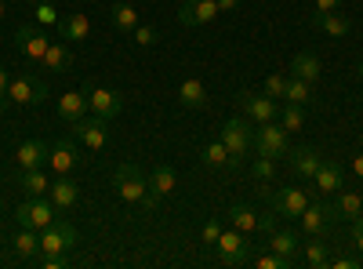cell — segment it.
I'll list each match as a JSON object with an SVG mask.
<instances>
[{"instance_id":"obj_24","label":"cell","mask_w":363,"mask_h":269,"mask_svg":"<svg viewBox=\"0 0 363 269\" xmlns=\"http://www.w3.org/2000/svg\"><path fill=\"white\" fill-rule=\"evenodd\" d=\"M48 197H51V204L58 207V212H69V207L80 200V186L73 182L69 175H58L51 182V190H48Z\"/></svg>"},{"instance_id":"obj_40","label":"cell","mask_w":363,"mask_h":269,"mask_svg":"<svg viewBox=\"0 0 363 269\" xmlns=\"http://www.w3.org/2000/svg\"><path fill=\"white\" fill-rule=\"evenodd\" d=\"M131 37H135V44H138V48H153V44L160 40V37H157V29H153V26H142V22L131 29Z\"/></svg>"},{"instance_id":"obj_44","label":"cell","mask_w":363,"mask_h":269,"mask_svg":"<svg viewBox=\"0 0 363 269\" xmlns=\"http://www.w3.org/2000/svg\"><path fill=\"white\" fill-rule=\"evenodd\" d=\"M37 262H40L44 269H62V265H66V255H37Z\"/></svg>"},{"instance_id":"obj_34","label":"cell","mask_w":363,"mask_h":269,"mask_svg":"<svg viewBox=\"0 0 363 269\" xmlns=\"http://www.w3.org/2000/svg\"><path fill=\"white\" fill-rule=\"evenodd\" d=\"M11 248H15V255H22V258H37V255H40V233L18 226V233L11 236Z\"/></svg>"},{"instance_id":"obj_4","label":"cell","mask_w":363,"mask_h":269,"mask_svg":"<svg viewBox=\"0 0 363 269\" xmlns=\"http://www.w3.org/2000/svg\"><path fill=\"white\" fill-rule=\"evenodd\" d=\"M255 149L262 157H287L291 149V131L280 121H269V124H255Z\"/></svg>"},{"instance_id":"obj_16","label":"cell","mask_w":363,"mask_h":269,"mask_svg":"<svg viewBox=\"0 0 363 269\" xmlns=\"http://www.w3.org/2000/svg\"><path fill=\"white\" fill-rule=\"evenodd\" d=\"M320 149L316 146H298V149H287V164H291V171L298 175V178H306V182H313V175H316V168H320Z\"/></svg>"},{"instance_id":"obj_46","label":"cell","mask_w":363,"mask_h":269,"mask_svg":"<svg viewBox=\"0 0 363 269\" xmlns=\"http://www.w3.org/2000/svg\"><path fill=\"white\" fill-rule=\"evenodd\" d=\"M356 265V255H338V258H330V269H352Z\"/></svg>"},{"instance_id":"obj_10","label":"cell","mask_w":363,"mask_h":269,"mask_svg":"<svg viewBox=\"0 0 363 269\" xmlns=\"http://www.w3.org/2000/svg\"><path fill=\"white\" fill-rule=\"evenodd\" d=\"M309 200L313 197L298 186H284L277 193H269V204H272V212H277V219H291V222H298V215L309 207Z\"/></svg>"},{"instance_id":"obj_8","label":"cell","mask_w":363,"mask_h":269,"mask_svg":"<svg viewBox=\"0 0 363 269\" xmlns=\"http://www.w3.org/2000/svg\"><path fill=\"white\" fill-rule=\"evenodd\" d=\"M77 244V226L69 219H55L48 229H40V255H66Z\"/></svg>"},{"instance_id":"obj_36","label":"cell","mask_w":363,"mask_h":269,"mask_svg":"<svg viewBox=\"0 0 363 269\" xmlns=\"http://www.w3.org/2000/svg\"><path fill=\"white\" fill-rule=\"evenodd\" d=\"M229 222H233V229H240V233H255L258 229V212L255 207H247V204H233L229 207Z\"/></svg>"},{"instance_id":"obj_18","label":"cell","mask_w":363,"mask_h":269,"mask_svg":"<svg viewBox=\"0 0 363 269\" xmlns=\"http://www.w3.org/2000/svg\"><path fill=\"white\" fill-rule=\"evenodd\" d=\"M215 15H218V0H182L178 8L182 26H207Z\"/></svg>"},{"instance_id":"obj_9","label":"cell","mask_w":363,"mask_h":269,"mask_svg":"<svg viewBox=\"0 0 363 269\" xmlns=\"http://www.w3.org/2000/svg\"><path fill=\"white\" fill-rule=\"evenodd\" d=\"M69 135L99 153V149L109 146V121H102V116H80V121L69 124Z\"/></svg>"},{"instance_id":"obj_19","label":"cell","mask_w":363,"mask_h":269,"mask_svg":"<svg viewBox=\"0 0 363 269\" xmlns=\"http://www.w3.org/2000/svg\"><path fill=\"white\" fill-rule=\"evenodd\" d=\"M327 212H330V219L335 222H352L356 215H363V193H356V190H338L335 193V204H327Z\"/></svg>"},{"instance_id":"obj_29","label":"cell","mask_w":363,"mask_h":269,"mask_svg":"<svg viewBox=\"0 0 363 269\" xmlns=\"http://www.w3.org/2000/svg\"><path fill=\"white\" fill-rule=\"evenodd\" d=\"M58 116H62L66 124L87 116V95H84V87H80V92H66L62 99H58Z\"/></svg>"},{"instance_id":"obj_11","label":"cell","mask_w":363,"mask_h":269,"mask_svg":"<svg viewBox=\"0 0 363 269\" xmlns=\"http://www.w3.org/2000/svg\"><path fill=\"white\" fill-rule=\"evenodd\" d=\"M8 99L15 106H40L48 99V84L37 80L33 73H15L11 77V87H8Z\"/></svg>"},{"instance_id":"obj_41","label":"cell","mask_w":363,"mask_h":269,"mask_svg":"<svg viewBox=\"0 0 363 269\" xmlns=\"http://www.w3.org/2000/svg\"><path fill=\"white\" fill-rule=\"evenodd\" d=\"M222 229H225V226H222L218 219H211V222H203V229H200V241H203V244H211V248H215V244H218V236H222Z\"/></svg>"},{"instance_id":"obj_32","label":"cell","mask_w":363,"mask_h":269,"mask_svg":"<svg viewBox=\"0 0 363 269\" xmlns=\"http://www.w3.org/2000/svg\"><path fill=\"white\" fill-rule=\"evenodd\" d=\"M109 26L120 29V33H131V29L138 26V8L128 4V0H120V4L109 8Z\"/></svg>"},{"instance_id":"obj_14","label":"cell","mask_w":363,"mask_h":269,"mask_svg":"<svg viewBox=\"0 0 363 269\" xmlns=\"http://www.w3.org/2000/svg\"><path fill=\"white\" fill-rule=\"evenodd\" d=\"M48 164L55 168V175H73L80 168V153H77V138H58L51 146Z\"/></svg>"},{"instance_id":"obj_53","label":"cell","mask_w":363,"mask_h":269,"mask_svg":"<svg viewBox=\"0 0 363 269\" xmlns=\"http://www.w3.org/2000/svg\"><path fill=\"white\" fill-rule=\"evenodd\" d=\"M356 77H359V80H363V62H359V66H356Z\"/></svg>"},{"instance_id":"obj_49","label":"cell","mask_w":363,"mask_h":269,"mask_svg":"<svg viewBox=\"0 0 363 269\" xmlns=\"http://www.w3.org/2000/svg\"><path fill=\"white\" fill-rule=\"evenodd\" d=\"M240 0H218V11H236Z\"/></svg>"},{"instance_id":"obj_35","label":"cell","mask_w":363,"mask_h":269,"mask_svg":"<svg viewBox=\"0 0 363 269\" xmlns=\"http://www.w3.org/2000/svg\"><path fill=\"white\" fill-rule=\"evenodd\" d=\"M174 186H178L174 168H171V164H157V168H153V178H149V190H153L157 197H171Z\"/></svg>"},{"instance_id":"obj_28","label":"cell","mask_w":363,"mask_h":269,"mask_svg":"<svg viewBox=\"0 0 363 269\" xmlns=\"http://www.w3.org/2000/svg\"><path fill=\"white\" fill-rule=\"evenodd\" d=\"M284 102H294V106H309V102H316V84H309V80H301V77H291V73H287Z\"/></svg>"},{"instance_id":"obj_30","label":"cell","mask_w":363,"mask_h":269,"mask_svg":"<svg viewBox=\"0 0 363 269\" xmlns=\"http://www.w3.org/2000/svg\"><path fill=\"white\" fill-rule=\"evenodd\" d=\"M301 262L309 269H327L330 265V251L323 244V236H306V244H301Z\"/></svg>"},{"instance_id":"obj_3","label":"cell","mask_w":363,"mask_h":269,"mask_svg":"<svg viewBox=\"0 0 363 269\" xmlns=\"http://www.w3.org/2000/svg\"><path fill=\"white\" fill-rule=\"evenodd\" d=\"M215 262L218 265H247L251 262V241L240 229H222L215 244Z\"/></svg>"},{"instance_id":"obj_1","label":"cell","mask_w":363,"mask_h":269,"mask_svg":"<svg viewBox=\"0 0 363 269\" xmlns=\"http://www.w3.org/2000/svg\"><path fill=\"white\" fill-rule=\"evenodd\" d=\"M113 193L124 200V204H135L142 207L145 193H149V175L138 168V164H120L113 171Z\"/></svg>"},{"instance_id":"obj_45","label":"cell","mask_w":363,"mask_h":269,"mask_svg":"<svg viewBox=\"0 0 363 269\" xmlns=\"http://www.w3.org/2000/svg\"><path fill=\"white\" fill-rule=\"evenodd\" d=\"M352 244L363 251V215H356V219H352Z\"/></svg>"},{"instance_id":"obj_17","label":"cell","mask_w":363,"mask_h":269,"mask_svg":"<svg viewBox=\"0 0 363 269\" xmlns=\"http://www.w3.org/2000/svg\"><path fill=\"white\" fill-rule=\"evenodd\" d=\"M48 157H51V146H48V142H40V138H26V142L15 149V164H18V171L44 168V164H48Z\"/></svg>"},{"instance_id":"obj_2","label":"cell","mask_w":363,"mask_h":269,"mask_svg":"<svg viewBox=\"0 0 363 269\" xmlns=\"http://www.w3.org/2000/svg\"><path fill=\"white\" fill-rule=\"evenodd\" d=\"M58 219V207L51 204V197H26L18 207H15V222L22 229H48L51 222Z\"/></svg>"},{"instance_id":"obj_13","label":"cell","mask_w":363,"mask_h":269,"mask_svg":"<svg viewBox=\"0 0 363 269\" xmlns=\"http://www.w3.org/2000/svg\"><path fill=\"white\" fill-rule=\"evenodd\" d=\"M15 44H18V51L26 58H33V62H40V58L48 55V48H51V40H48V33H44L40 26H18Z\"/></svg>"},{"instance_id":"obj_21","label":"cell","mask_w":363,"mask_h":269,"mask_svg":"<svg viewBox=\"0 0 363 269\" xmlns=\"http://www.w3.org/2000/svg\"><path fill=\"white\" fill-rule=\"evenodd\" d=\"M55 29H58V37H62V40H73V44L91 40V22H87L84 11H69V15H62Z\"/></svg>"},{"instance_id":"obj_27","label":"cell","mask_w":363,"mask_h":269,"mask_svg":"<svg viewBox=\"0 0 363 269\" xmlns=\"http://www.w3.org/2000/svg\"><path fill=\"white\" fill-rule=\"evenodd\" d=\"M40 66H44L48 73H66V70L73 66V51L66 48V40H51L48 55L40 58Z\"/></svg>"},{"instance_id":"obj_22","label":"cell","mask_w":363,"mask_h":269,"mask_svg":"<svg viewBox=\"0 0 363 269\" xmlns=\"http://www.w3.org/2000/svg\"><path fill=\"white\" fill-rule=\"evenodd\" d=\"M313 26L320 29V33L335 37V40H342V37L352 33V22H349V15H342V11H313Z\"/></svg>"},{"instance_id":"obj_39","label":"cell","mask_w":363,"mask_h":269,"mask_svg":"<svg viewBox=\"0 0 363 269\" xmlns=\"http://www.w3.org/2000/svg\"><path fill=\"white\" fill-rule=\"evenodd\" d=\"M284 87H287V73H269L262 92H265L269 99H284Z\"/></svg>"},{"instance_id":"obj_25","label":"cell","mask_w":363,"mask_h":269,"mask_svg":"<svg viewBox=\"0 0 363 269\" xmlns=\"http://www.w3.org/2000/svg\"><path fill=\"white\" fill-rule=\"evenodd\" d=\"M291 77H301V80L316 84V80L323 77V62H320L313 51H298V55L291 58Z\"/></svg>"},{"instance_id":"obj_51","label":"cell","mask_w":363,"mask_h":269,"mask_svg":"<svg viewBox=\"0 0 363 269\" xmlns=\"http://www.w3.org/2000/svg\"><path fill=\"white\" fill-rule=\"evenodd\" d=\"M8 106H11V99H0V113H8Z\"/></svg>"},{"instance_id":"obj_37","label":"cell","mask_w":363,"mask_h":269,"mask_svg":"<svg viewBox=\"0 0 363 269\" xmlns=\"http://www.w3.org/2000/svg\"><path fill=\"white\" fill-rule=\"evenodd\" d=\"M277 121L287 128V131H298L301 124H306V106H294V102H284L280 106V116Z\"/></svg>"},{"instance_id":"obj_48","label":"cell","mask_w":363,"mask_h":269,"mask_svg":"<svg viewBox=\"0 0 363 269\" xmlns=\"http://www.w3.org/2000/svg\"><path fill=\"white\" fill-rule=\"evenodd\" d=\"M8 87H11V80H8V70L0 66V99H8Z\"/></svg>"},{"instance_id":"obj_15","label":"cell","mask_w":363,"mask_h":269,"mask_svg":"<svg viewBox=\"0 0 363 269\" xmlns=\"http://www.w3.org/2000/svg\"><path fill=\"white\" fill-rule=\"evenodd\" d=\"M200 160H203L207 168H218V171H225V175H236L240 168H244V160H240V157H233L229 149L222 146V138L207 142V146L200 149Z\"/></svg>"},{"instance_id":"obj_31","label":"cell","mask_w":363,"mask_h":269,"mask_svg":"<svg viewBox=\"0 0 363 269\" xmlns=\"http://www.w3.org/2000/svg\"><path fill=\"white\" fill-rule=\"evenodd\" d=\"M18 190L26 193V197H48V190H51V182H48V175L40 171V168H33V171H18Z\"/></svg>"},{"instance_id":"obj_5","label":"cell","mask_w":363,"mask_h":269,"mask_svg":"<svg viewBox=\"0 0 363 269\" xmlns=\"http://www.w3.org/2000/svg\"><path fill=\"white\" fill-rule=\"evenodd\" d=\"M84 95H87V109L102 116V121H116L120 113H124V95L116 92V87H99V84H84Z\"/></svg>"},{"instance_id":"obj_47","label":"cell","mask_w":363,"mask_h":269,"mask_svg":"<svg viewBox=\"0 0 363 269\" xmlns=\"http://www.w3.org/2000/svg\"><path fill=\"white\" fill-rule=\"evenodd\" d=\"M313 8H316V11H338L342 0H313Z\"/></svg>"},{"instance_id":"obj_20","label":"cell","mask_w":363,"mask_h":269,"mask_svg":"<svg viewBox=\"0 0 363 269\" xmlns=\"http://www.w3.org/2000/svg\"><path fill=\"white\" fill-rule=\"evenodd\" d=\"M313 186H316V193H338V190L345 186V171H342V164H338V160H330V157H323L320 168H316V175H313Z\"/></svg>"},{"instance_id":"obj_50","label":"cell","mask_w":363,"mask_h":269,"mask_svg":"<svg viewBox=\"0 0 363 269\" xmlns=\"http://www.w3.org/2000/svg\"><path fill=\"white\" fill-rule=\"evenodd\" d=\"M352 171H356V178H363V153L352 157Z\"/></svg>"},{"instance_id":"obj_38","label":"cell","mask_w":363,"mask_h":269,"mask_svg":"<svg viewBox=\"0 0 363 269\" xmlns=\"http://www.w3.org/2000/svg\"><path fill=\"white\" fill-rule=\"evenodd\" d=\"M255 265H258V269H294V265H291L284 255H277L272 248H265V251L255 258Z\"/></svg>"},{"instance_id":"obj_52","label":"cell","mask_w":363,"mask_h":269,"mask_svg":"<svg viewBox=\"0 0 363 269\" xmlns=\"http://www.w3.org/2000/svg\"><path fill=\"white\" fill-rule=\"evenodd\" d=\"M4 11H8V4H4V0H0V18H4Z\"/></svg>"},{"instance_id":"obj_56","label":"cell","mask_w":363,"mask_h":269,"mask_svg":"<svg viewBox=\"0 0 363 269\" xmlns=\"http://www.w3.org/2000/svg\"><path fill=\"white\" fill-rule=\"evenodd\" d=\"M0 215H4V200H0Z\"/></svg>"},{"instance_id":"obj_26","label":"cell","mask_w":363,"mask_h":269,"mask_svg":"<svg viewBox=\"0 0 363 269\" xmlns=\"http://www.w3.org/2000/svg\"><path fill=\"white\" fill-rule=\"evenodd\" d=\"M207 87H203V80H196V77H186L178 84V102L186 106V109H203L207 106Z\"/></svg>"},{"instance_id":"obj_7","label":"cell","mask_w":363,"mask_h":269,"mask_svg":"<svg viewBox=\"0 0 363 269\" xmlns=\"http://www.w3.org/2000/svg\"><path fill=\"white\" fill-rule=\"evenodd\" d=\"M236 106H240V113H244L251 124H269V121H277V116H280L277 99H269L265 92H240Z\"/></svg>"},{"instance_id":"obj_6","label":"cell","mask_w":363,"mask_h":269,"mask_svg":"<svg viewBox=\"0 0 363 269\" xmlns=\"http://www.w3.org/2000/svg\"><path fill=\"white\" fill-rule=\"evenodd\" d=\"M218 138H222V146L229 149L233 157H240V160H244V157H247V149L255 146L251 121H247V116H229V121L218 128Z\"/></svg>"},{"instance_id":"obj_55","label":"cell","mask_w":363,"mask_h":269,"mask_svg":"<svg viewBox=\"0 0 363 269\" xmlns=\"http://www.w3.org/2000/svg\"><path fill=\"white\" fill-rule=\"evenodd\" d=\"M26 4H40V0H26Z\"/></svg>"},{"instance_id":"obj_33","label":"cell","mask_w":363,"mask_h":269,"mask_svg":"<svg viewBox=\"0 0 363 269\" xmlns=\"http://www.w3.org/2000/svg\"><path fill=\"white\" fill-rule=\"evenodd\" d=\"M251 178H255V182H258V193L262 197H269V182H272V178H277V160H272V157H255L251 160Z\"/></svg>"},{"instance_id":"obj_12","label":"cell","mask_w":363,"mask_h":269,"mask_svg":"<svg viewBox=\"0 0 363 269\" xmlns=\"http://www.w3.org/2000/svg\"><path fill=\"white\" fill-rule=\"evenodd\" d=\"M330 226H335V219H330L327 204H320V200H309V207L298 215V233L301 236H323Z\"/></svg>"},{"instance_id":"obj_43","label":"cell","mask_w":363,"mask_h":269,"mask_svg":"<svg viewBox=\"0 0 363 269\" xmlns=\"http://www.w3.org/2000/svg\"><path fill=\"white\" fill-rule=\"evenodd\" d=\"M272 229H277V212H272V215H258V229H255V233L269 236Z\"/></svg>"},{"instance_id":"obj_54","label":"cell","mask_w":363,"mask_h":269,"mask_svg":"<svg viewBox=\"0 0 363 269\" xmlns=\"http://www.w3.org/2000/svg\"><path fill=\"white\" fill-rule=\"evenodd\" d=\"M359 153H363V135H359Z\"/></svg>"},{"instance_id":"obj_23","label":"cell","mask_w":363,"mask_h":269,"mask_svg":"<svg viewBox=\"0 0 363 269\" xmlns=\"http://www.w3.org/2000/svg\"><path fill=\"white\" fill-rule=\"evenodd\" d=\"M265 248H272L277 255H284L291 265H298V251H301V244H298V233H291V229H272L269 236H265Z\"/></svg>"},{"instance_id":"obj_42","label":"cell","mask_w":363,"mask_h":269,"mask_svg":"<svg viewBox=\"0 0 363 269\" xmlns=\"http://www.w3.org/2000/svg\"><path fill=\"white\" fill-rule=\"evenodd\" d=\"M37 18H40V26H58V11H55L51 0H40L37 4Z\"/></svg>"}]
</instances>
